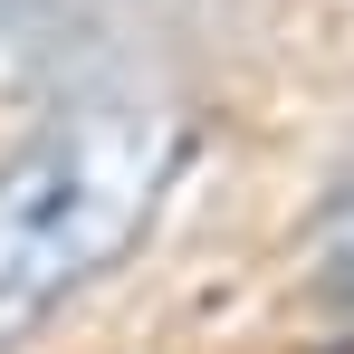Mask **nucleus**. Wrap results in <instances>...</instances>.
<instances>
[{
  "mask_svg": "<svg viewBox=\"0 0 354 354\" xmlns=\"http://www.w3.org/2000/svg\"><path fill=\"white\" fill-rule=\"evenodd\" d=\"M192 163L163 106H77L0 153V354H19L77 288H96Z\"/></svg>",
  "mask_w": 354,
  "mask_h": 354,
  "instance_id": "1",
  "label": "nucleus"
}]
</instances>
